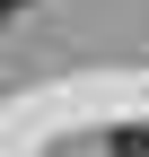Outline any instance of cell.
<instances>
[{
	"label": "cell",
	"mask_w": 149,
	"mask_h": 157,
	"mask_svg": "<svg viewBox=\"0 0 149 157\" xmlns=\"http://www.w3.org/2000/svg\"><path fill=\"white\" fill-rule=\"evenodd\" d=\"M114 157H149V131H114Z\"/></svg>",
	"instance_id": "obj_1"
},
{
	"label": "cell",
	"mask_w": 149,
	"mask_h": 157,
	"mask_svg": "<svg viewBox=\"0 0 149 157\" xmlns=\"http://www.w3.org/2000/svg\"><path fill=\"white\" fill-rule=\"evenodd\" d=\"M0 9H18V0H0Z\"/></svg>",
	"instance_id": "obj_2"
},
{
	"label": "cell",
	"mask_w": 149,
	"mask_h": 157,
	"mask_svg": "<svg viewBox=\"0 0 149 157\" xmlns=\"http://www.w3.org/2000/svg\"><path fill=\"white\" fill-rule=\"evenodd\" d=\"M0 17H9V9H0Z\"/></svg>",
	"instance_id": "obj_3"
}]
</instances>
